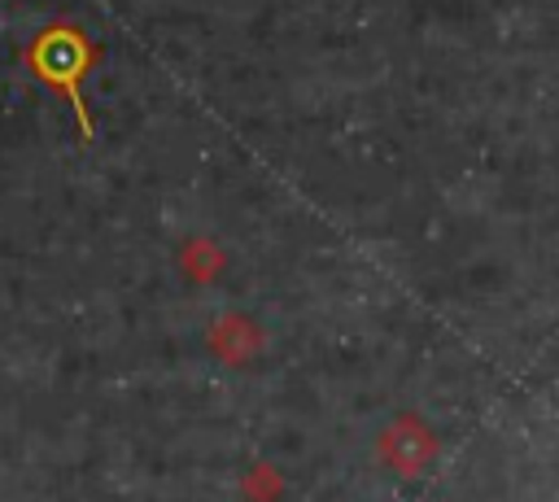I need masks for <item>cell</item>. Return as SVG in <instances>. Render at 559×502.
Instances as JSON below:
<instances>
[{"mask_svg":"<svg viewBox=\"0 0 559 502\" xmlns=\"http://www.w3.org/2000/svg\"><path fill=\"white\" fill-rule=\"evenodd\" d=\"M31 70H35L44 83H52V87L70 92V100L79 105L74 83H79V74L87 70V48H83L79 31H70V26H48V31L31 44ZM79 118H83V127H87L83 105H79Z\"/></svg>","mask_w":559,"mask_h":502,"instance_id":"obj_1","label":"cell"}]
</instances>
